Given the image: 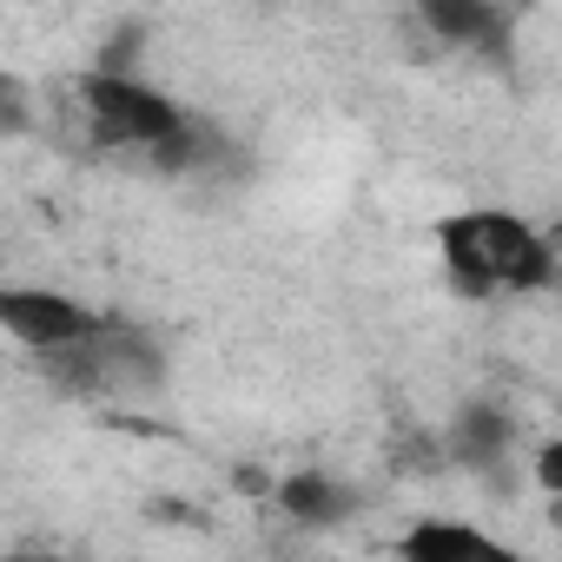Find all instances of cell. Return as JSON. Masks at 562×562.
I'll use <instances>...</instances> for the list:
<instances>
[{
	"instance_id": "cell-4",
	"label": "cell",
	"mask_w": 562,
	"mask_h": 562,
	"mask_svg": "<svg viewBox=\"0 0 562 562\" xmlns=\"http://www.w3.org/2000/svg\"><path fill=\"white\" fill-rule=\"evenodd\" d=\"M404 562H522V555L496 549L490 536H476L463 522H417L404 536Z\"/></svg>"
},
{
	"instance_id": "cell-9",
	"label": "cell",
	"mask_w": 562,
	"mask_h": 562,
	"mask_svg": "<svg viewBox=\"0 0 562 562\" xmlns=\"http://www.w3.org/2000/svg\"><path fill=\"white\" fill-rule=\"evenodd\" d=\"M542 483H562V450H542Z\"/></svg>"
},
{
	"instance_id": "cell-1",
	"label": "cell",
	"mask_w": 562,
	"mask_h": 562,
	"mask_svg": "<svg viewBox=\"0 0 562 562\" xmlns=\"http://www.w3.org/2000/svg\"><path fill=\"white\" fill-rule=\"evenodd\" d=\"M437 238H443L450 278H457L463 292H496V285L529 292V285L549 278V245L529 225H516L509 212H463Z\"/></svg>"
},
{
	"instance_id": "cell-5",
	"label": "cell",
	"mask_w": 562,
	"mask_h": 562,
	"mask_svg": "<svg viewBox=\"0 0 562 562\" xmlns=\"http://www.w3.org/2000/svg\"><path fill=\"white\" fill-rule=\"evenodd\" d=\"M430 27L443 41H470V47H503V14L476 8V0H430Z\"/></svg>"
},
{
	"instance_id": "cell-6",
	"label": "cell",
	"mask_w": 562,
	"mask_h": 562,
	"mask_svg": "<svg viewBox=\"0 0 562 562\" xmlns=\"http://www.w3.org/2000/svg\"><path fill=\"white\" fill-rule=\"evenodd\" d=\"M278 496H285V509H292L299 522H338V516L351 509V496H345L331 476H292Z\"/></svg>"
},
{
	"instance_id": "cell-10",
	"label": "cell",
	"mask_w": 562,
	"mask_h": 562,
	"mask_svg": "<svg viewBox=\"0 0 562 562\" xmlns=\"http://www.w3.org/2000/svg\"><path fill=\"white\" fill-rule=\"evenodd\" d=\"M21 562H60V555H21Z\"/></svg>"
},
{
	"instance_id": "cell-3",
	"label": "cell",
	"mask_w": 562,
	"mask_h": 562,
	"mask_svg": "<svg viewBox=\"0 0 562 562\" xmlns=\"http://www.w3.org/2000/svg\"><path fill=\"white\" fill-rule=\"evenodd\" d=\"M0 331H14L21 345H34V351L54 358V351L80 345V338H93L100 318L87 305L60 299V292H0Z\"/></svg>"
},
{
	"instance_id": "cell-2",
	"label": "cell",
	"mask_w": 562,
	"mask_h": 562,
	"mask_svg": "<svg viewBox=\"0 0 562 562\" xmlns=\"http://www.w3.org/2000/svg\"><path fill=\"white\" fill-rule=\"evenodd\" d=\"M80 106H87L93 133L113 139V146H172V139L186 133V120H179L172 100H159L153 87L120 80V74H93V80H80Z\"/></svg>"
},
{
	"instance_id": "cell-7",
	"label": "cell",
	"mask_w": 562,
	"mask_h": 562,
	"mask_svg": "<svg viewBox=\"0 0 562 562\" xmlns=\"http://www.w3.org/2000/svg\"><path fill=\"white\" fill-rule=\"evenodd\" d=\"M503 443H509V424H503L496 411H463L457 430H450V450H457L463 463H496Z\"/></svg>"
},
{
	"instance_id": "cell-8",
	"label": "cell",
	"mask_w": 562,
	"mask_h": 562,
	"mask_svg": "<svg viewBox=\"0 0 562 562\" xmlns=\"http://www.w3.org/2000/svg\"><path fill=\"white\" fill-rule=\"evenodd\" d=\"M14 106H21V87H14V80H0V133H14V126H21Z\"/></svg>"
}]
</instances>
